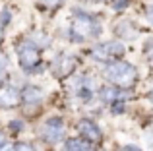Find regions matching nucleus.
Segmentation results:
<instances>
[{
	"label": "nucleus",
	"instance_id": "2",
	"mask_svg": "<svg viewBox=\"0 0 153 151\" xmlns=\"http://www.w3.org/2000/svg\"><path fill=\"white\" fill-rule=\"evenodd\" d=\"M101 33V27L95 19H91L89 16L78 14L74 19V25H72V39L78 43H82L85 37H97Z\"/></svg>",
	"mask_w": 153,
	"mask_h": 151
},
{
	"label": "nucleus",
	"instance_id": "7",
	"mask_svg": "<svg viewBox=\"0 0 153 151\" xmlns=\"http://www.w3.org/2000/svg\"><path fill=\"white\" fill-rule=\"evenodd\" d=\"M79 132L85 136L87 141H95V140L101 138V130H99L93 122H89V120H82L79 122Z\"/></svg>",
	"mask_w": 153,
	"mask_h": 151
},
{
	"label": "nucleus",
	"instance_id": "24",
	"mask_svg": "<svg viewBox=\"0 0 153 151\" xmlns=\"http://www.w3.org/2000/svg\"><path fill=\"white\" fill-rule=\"evenodd\" d=\"M149 101H153V91H151V93H149Z\"/></svg>",
	"mask_w": 153,
	"mask_h": 151
},
{
	"label": "nucleus",
	"instance_id": "12",
	"mask_svg": "<svg viewBox=\"0 0 153 151\" xmlns=\"http://www.w3.org/2000/svg\"><path fill=\"white\" fill-rule=\"evenodd\" d=\"M114 97L120 99V93L116 89H111V87H107V89H103V99H107V101H112Z\"/></svg>",
	"mask_w": 153,
	"mask_h": 151
},
{
	"label": "nucleus",
	"instance_id": "23",
	"mask_svg": "<svg viewBox=\"0 0 153 151\" xmlns=\"http://www.w3.org/2000/svg\"><path fill=\"white\" fill-rule=\"evenodd\" d=\"M4 144V136H2V134H0V145H2Z\"/></svg>",
	"mask_w": 153,
	"mask_h": 151
},
{
	"label": "nucleus",
	"instance_id": "14",
	"mask_svg": "<svg viewBox=\"0 0 153 151\" xmlns=\"http://www.w3.org/2000/svg\"><path fill=\"white\" fill-rule=\"evenodd\" d=\"M10 128H14V130H22L23 128V124L19 120H14V122H10Z\"/></svg>",
	"mask_w": 153,
	"mask_h": 151
},
{
	"label": "nucleus",
	"instance_id": "6",
	"mask_svg": "<svg viewBox=\"0 0 153 151\" xmlns=\"http://www.w3.org/2000/svg\"><path fill=\"white\" fill-rule=\"evenodd\" d=\"M18 101H19V95L12 85L0 87V105L2 107H14L18 105Z\"/></svg>",
	"mask_w": 153,
	"mask_h": 151
},
{
	"label": "nucleus",
	"instance_id": "4",
	"mask_svg": "<svg viewBox=\"0 0 153 151\" xmlns=\"http://www.w3.org/2000/svg\"><path fill=\"white\" fill-rule=\"evenodd\" d=\"M124 53V45L118 41H108L103 43V45L95 47L93 49V56L99 58V60H108V58H116Z\"/></svg>",
	"mask_w": 153,
	"mask_h": 151
},
{
	"label": "nucleus",
	"instance_id": "19",
	"mask_svg": "<svg viewBox=\"0 0 153 151\" xmlns=\"http://www.w3.org/2000/svg\"><path fill=\"white\" fill-rule=\"evenodd\" d=\"M58 2H62V0H43V4H47V6H56Z\"/></svg>",
	"mask_w": 153,
	"mask_h": 151
},
{
	"label": "nucleus",
	"instance_id": "13",
	"mask_svg": "<svg viewBox=\"0 0 153 151\" xmlns=\"http://www.w3.org/2000/svg\"><path fill=\"white\" fill-rule=\"evenodd\" d=\"M14 151H33V147H31L29 144H19V145H16Z\"/></svg>",
	"mask_w": 153,
	"mask_h": 151
},
{
	"label": "nucleus",
	"instance_id": "18",
	"mask_svg": "<svg viewBox=\"0 0 153 151\" xmlns=\"http://www.w3.org/2000/svg\"><path fill=\"white\" fill-rule=\"evenodd\" d=\"M126 2H128V0H118V2L114 4V10H120V8H126Z\"/></svg>",
	"mask_w": 153,
	"mask_h": 151
},
{
	"label": "nucleus",
	"instance_id": "16",
	"mask_svg": "<svg viewBox=\"0 0 153 151\" xmlns=\"http://www.w3.org/2000/svg\"><path fill=\"white\" fill-rule=\"evenodd\" d=\"M0 151H14V145L12 144H2L0 145Z\"/></svg>",
	"mask_w": 153,
	"mask_h": 151
},
{
	"label": "nucleus",
	"instance_id": "20",
	"mask_svg": "<svg viewBox=\"0 0 153 151\" xmlns=\"http://www.w3.org/2000/svg\"><path fill=\"white\" fill-rule=\"evenodd\" d=\"M124 151H142V149L136 147V145H126V147H124Z\"/></svg>",
	"mask_w": 153,
	"mask_h": 151
},
{
	"label": "nucleus",
	"instance_id": "15",
	"mask_svg": "<svg viewBox=\"0 0 153 151\" xmlns=\"http://www.w3.org/2000/svg\"><path fill=\"white\" fill-rule=\"evenodd\" d=\"M112 110H114L116 114H120L124 110V105H118V103H114V105H112Z\"/></svg>",
	"mask_w": 153,
	"mask_h": 151
},
{
	"label": "nucleus",
	"instance_id": "17",
	"mask_svg": "<svg viewBox=\"0 0 153 151\" xmlns=\"http://www.w3.org/2000/svg\"><path fill=\"white\" fill-rule=\"evenodd\" d=\"M4 66H6V58H4V56H0V78L4 76Z\"/></svg>",
	"mask_w": 153,
	"mask_h": 151
},
{
	"label": "nucleus",
	"instance_id": "1",
	"mask_svg": "<svg viewBox=\"0 0 153 151\" xmlns=\"http://www.w3.org/2000/svg\"><path fill=\"white\" fill-rule=\"evenodd\" d=\"M105 76L108 81L116 83V85L130 87L136 81V68L128 62H114L105 70Z\"/></svg>",
	"mask_w": 153,
	"mask_h": 151
},
{
	"label": "nucleus",
	"instance_id": "25",
	"mask_svg": "<svg viewBox=\"0 0 153 151\" xmlns=\"http://www.w3.org/2000/svg\"><path fill=\"white\" fill-rule=\"evenodd\" d=\"M0 37H2V35H0Z\"/></svg>",
	"mask_w": 153,
	"mask_h": 151
},
{
	"label": "nucleus",
	"instance_id": "10",
	"mask_svg": "<svg viewBox=\"0 0 153 151\" xmlns=\"http://www.w3.org/2000/svg\"><path fill=\"white\" fill-rule=\"evenodd\" d=\"M72 66H74V60H72L70 56H60L58 62H56V74L58 76H66L72 70Z\"/></svg>",
	"mask_w": 153,
	"mask_h": 151
},
{
	"label": "nucleus",
	"instance_id": "22",
	"mask_svg": "<svg viewBox=\"0 0 153 151\" xmlns=\"http://www.w3.org/2000/svg\"><path fill=\"white\" fill-rule=\"evenodd\" d=\"M8 16H10V14H8V12H4V14H2V21H8Z\"/></svg>",
	"mask_w": 153,
	"mask_h": 151
},
{
	"label": "nucleus",
	"instance_id": "11",
	"mask_svg": "<svg viewBox=\"0 0 153 151\" xmlns=\"http://www.w3.org/2000/svg\"><path fill=\"white\" fill-rule=\"evenodd\" d=\"M116 31H118L120 35H124V37H134V35H136V33H134V29L130 27V23H126V21L120 23V25L116 27Z\"/></svg>",
	"mask_w": 153,
	"mask_h": 151
},
{
	"label": "nucleus",
	"instance_id": "21",
	"mask_svg": "<svg viewBox=\"0 0 153 151\" xmlns=\"http://www.w3.org/2000/svg\"><path fill=\"white\" fill-rule=\"evenodd\" d=\"M147 18H149V21L153 23V6L149 8V12H147Z\"/></svg>",
	"mask_w": 153,
	"mask_h": 151
},
{
	"label": "nucleus",
	"instance_id": "9",
	"mask_svg": "<svg viewBox=\"0 0 153 151\" xmlns=\"http://www.w3.org/2000/svg\"><path fill=\"white\" fill-rule=\"evenodd\" d=\"M23 99H25V103H39L43 101V91L39 87H25Z\"/></svg>",
	"mask_w": 153,
	"mask_h": 151
},
{
	"label": "nucleus",
	"instance_id": "3",
	"mask_svg": "<svg viewBox=\"0 0 153 151\" xmlns=\"http://www.w3.org/2000/svg\"><path fill=\"white\" fill-rule=\"evenodd\" d=\"M19 60H22L23 70L27 72H33V66H39V50L31 41L19 47Z\"/></svg>",
	"mask_w": 153,
	"mask_h": 151
},
{
	"label": "nucleus",
	"instance_id": "8",
	"mask_svg": "<svg viewBox=\"0 0 153 151\" xmlns=\"http://www.w3.org/2000/svg\"><path fill=\"white\" fill-rule=\"evenodd\" d=\"M91 141L87 140H70L66 145H64L62 151H91Z\"/></svg>",
	"mask_w": 153,
	"mask_h": 151
},
{
	"label": "nucleus",
	"instance_id": "5",
	"mask_svg": "<svg viewBox=\"0 0 153 151\" xmlns=\"http://www.w3.org/2000/svg\"><path fill=\"white\" fill-rule=\"evenodd\" d=\"M43 138L49 144H58L64 138V128H62V120L60 118H49L43 126Z\"/></svg>",
	"mask_w": 153,
	"mask_h": 151
}]
</instances>
